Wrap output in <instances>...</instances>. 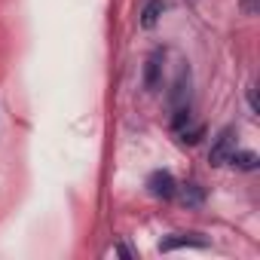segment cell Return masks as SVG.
<instances>
[{
	"label": "cell",
	"mask_w": 260,
	"mask_h": 260,
	"mask_svg": "<svg viewBox=\"0 0 260 260\" xmlns=\"http://www.w3.org/2000/svg\"><path fill=\"white\" fill-rule=\"evenodd\" d=\"M147 190H150V196H156V199H175V196H178V181H175L172 172L159 169V172H153V175L147 178Z\"/></svg>",
	"instance_id": "obj_2"
},
{
	"label": "cell",
	"mask_w": 260,
	"mask_h": 260,
	"mask_svg": "<svg viewBox=\"0 0 260 260\" xmlns=\"http://www.w3.org/2000/svg\"><path fill=\"white\" fill-rule=\"evenodd\" d=\"M178 196L187 208H199L205 202V190L199 184H178Z\"/></svg>",
	"instance_id": "obj_6"
},
{
	"label": "cell",
	"mask_w": 260,
	"mask_h": 260,
	"mask_svg": "<svg viewBox=\"0 0 260 260\" xmlns=\"http://www.w3.org/2000/svg\"><path fill=\"white\" fill-rule=\"evenodd\" d=\"M230 166H236V169H242V172H254V169L260 166V159H257L254 150H233Z\"/></svg>",
	"instance_id": "obj_7"
},
{
	"label": "cell",
	"mask_w": 260,
	"mask_h": 260,
	"mask_svg": "<svg viewBox=\"0 0 260 260\" xmlns=\"http://www.w3.org/2000/svg\"><path fill=\"white\" fill-rule=\"evenodd\" d=\"M242 10H245L248 16H254V0H242Z\"/></svg>",
	"instance_id": "obj_11"
},
{
	"label": "cell",
	"mask_w": 260,
	"mask_h": 260,
	"mask_svg": "<svg viewBox=\"0 0 260 260\" xmlns=\"http://www.w3.org/2000/svg\"><path fill=\"white\" fill-rule=\"evenodd\" d=\"M178 135H181L184 144H199V138L205 135V125L202 122H187L184 128H178Z\"/></svg>",
	"instance_id": "obj_8"
},
{
	"label": "cell",
	"mask_w": 260,
	"mask_h": 260,
	"mask_svg": "<svg viewBox=\"0 0 260 260\" xmlns=\"http://www.w3.org/2000/svg\"><path fill=\"white\" fill-rule=\"evenodd\" d=\"M166 10H169L166 0H147L144 10H141V28H147V31H150V28H156Z\"/></svg>",
	"instance_id": "obj_4"
},
{
	"label": "cell",
	"mask_w": 260,
	"mask_h": 260,
	"mask_svg": "<svg viewBox=\"0 0 260 260\" xmlns=\"http://www.w3.org/2000/svg\"><path fill=\"white\" fill-rule=\"evenodd\" d=\"M178 248H208V239H202L199 233H172L159 242V251L169 254V251H178Z\"/></svg>",
	"instance_id": "obj_3"
},
{
	"label": "cell",
	"mask_w": 260,
	"mask_h": 260,
	"mask_svg": "<svg viewBox=\"0 0 260 260\" xmlns=\"http://www.w3.org/2000/svg\"><path fill=\"white\" fill-rule=\"evenodd\" d=\"M162 58H166V52H162V49H156V52L147 58V68H144V86H147V89H156V86H159Z\"/></svg>",
	"instance_id": "obj_5"
},
{
	"label": "cell",
	"mask_w": 260,
	"mask_h": 260,
	"mask_svg": "<svg viewBox=\"0 0 260 260\" xmlns=\"http://www.w3.org/2000/svg\"><path fill=\"white\" fill-rule=\"evenodd\" d=\"M233 150H236V128L226 125V128L217 132V138H214V144L208 150V162L211 166H226L230 156H233Z\"/></svg>",
	"instance_id": "obj_1"
},
{
	"label": "cell",
	"mask_w": 260,
	"mask_h": 260,
	"mask_svg": "<svg viewBox=\"0 0 260 260\" xmlns=\"http://www.w3.org/2000/svg\"><path fill=\"white\" fill-rule=\"evenodd\" d=\"M248 107H251V113H260V107H257V95H254V83L248 86Z\"/></svg>",
	"instance_id": "obj_10"
},
{
	"label": "cell",
	"mask_w": 260,
	"mask_h": 260,
	"mask_svg": "<svg viewBox=\"0 0 260 260\" xmlns=\"http://www.w3.org/2000/svg\"><path fill=\"white\" fill-rule=\"evenodd\" d=\"M113 254H116V257H125V260H132V257H135V251L128 248V245H122V242H119V245H113Z\"/></svg>",
	"instance_id": "obj_9"
}]
</instances>
